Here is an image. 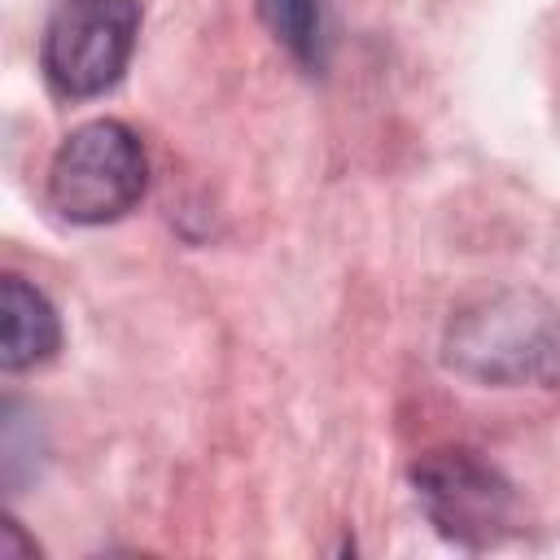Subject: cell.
Wrapping results in <instances>:
<instances>
[{"mask_svg": "<svg viewBox=\"0 0 560 560\" xmlns=\"http://www.w3.org/2000/svg\"><path fill=\"white\" fill-rule=\"evenodd\" d=\"M39 455H44L39 420L18 398H9L4 420H0V472H4L9 494H22V486L39 472Z\"/></svg>", "mask_w": 560, "mask_h": 560, "instance_id": "52a82bcc", "label": "cell"}, {"mask_svg": "<svg viewBox=\"0 0 560 560\" xmlns=\"http://www.w3.org/2000/svg\"><path fill=\"white\" fill-rule=\"evenodd\" d=\"M61 346V319L44 289H35L22 276H4L0 284V368L26 372L57 354Z\"/></svg>", "mask_w": 560, "mask_h": 560, "instance_id": "5b68a950", "label": "cell"}, {"mask_svg": "<svg viewBox=\"0 0 560 560\" xmlns=\"http://www.w3.org/2000/svg\"><path fill=\"white\" fill-rule=\"evenodd\" d=\"M411 486H416V499H420L424 516L455 547L486 551V547L503 542L516 525L512 481L468 446L429 451L411 468Z\"/></svg>", "mask_w": 560, "mask_h": 560, "instance_id": "277c9868", "label": "cell"}, {"mask_svg": "<svg viewBox=\"0 0 560 560\" xmlns=\"http://www.w3.org/2000/svg\"><path fill=\"white\" fill-rule=\"evenodd\" d=\"M140 35L136 0H61L39 39V70L52 96L92 101L109 92Z\"/></svg>", "mask_w": 560, "mask_h": 560, "instance_id": "3957f363", "label": "cell"}, {"mask_svg": "<svg viewBox=\"0 0 560 560\" xmlns=\"http://www.w3.org/2000/svg\"><path fill=\"white\" fill-rule=\"evenodd\" d=\"M0 534H4V542H0V556H13V551H22V556H35V542H26V538L18 534V525H13V521H4V525H0Z\"/></svg>", "mask_w": 560, "mask_h": 560, "instance_id": "ba28073f", "label": "cell"}, {"mask_svg": "<svg viewBox=\"0 0 560 560\" xmlns=\"http://www.w3.org/2000/svg\"><path fill=\"white\" fill-rule=\"evenodd\" d=\"M149 188V158L140 136L118 118L74 127L48 166V206L79 228H101L140 206Z\"/></svg>", "mask_w": 560, "mask_h": 560, "instance_id": "7a4b0ae2", "label": "cell"}, {"mask_svg": "<svg viewBox=\"0 0 560 560\" xmlns=\"http://www.w3.org/2000/svg\"><path fill=\"white\" fill-rule=\"evenodd\" d=\"M442 359L464 381L494 389L551 381L560 368V315L534 289H494L451 315Z\"/></svg>", "mask_w": 560, "mask_h": 560, "instance_id": "6da1fadb", "label": "cell"}, {"mask_svg": "<svg viewBox=\"0 0 560 560\" xmlns=\"http://www.w3.org/2000/svg\"><path fill=\"white\" fill-rule=\"evenodd\" d=\"M267 35L311 74L324 70L328 35H324V0H254Z\"/></svg>", "mask_w": 560, "mask_h": 560, "instance_id": "8992f818", "label": "cell"}]
</instances>
